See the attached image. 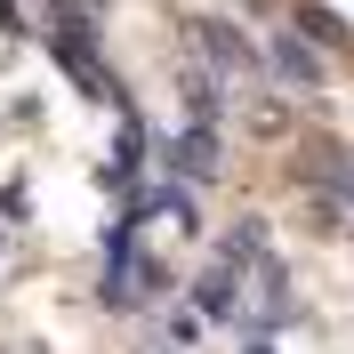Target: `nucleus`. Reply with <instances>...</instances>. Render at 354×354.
Masks as SVG:
<instances>
[{
    "label": "nucleus",
    "mask_w": 354,
    "mask_h": 354,
    "mask_svg": "<svg viewBox=\"0 0 354 354\" xmlns=\"http://www.w3.org/2000/svg\"><path fill=\"white\" fill-rule=\"evenodd\" d=\"M121 48L177 161L282 258L354 354V105L225 57L169 0H121Z\"/></svg>",
    "instance_id": "2"
},
{
    "label": "nucleus",
    "mask_w": 354,
    "mask_h": 354,
    "mask_svg": "<svg viewBox=\"0 0 354 354\" xmlns=\"http://www.w3.org/2000/svg\"><path fill=\"white\" fill-rule=\"evenodd\" d=\"M169 8L225 57L354 105V0H169Z\"/></svg>",
    "instance_id": "3"
},
{
    "label": "nucleus",
    "mask_w": 354,
    "mask_h": 354,
    "mask_svg": "<svg viewBox=\"0 0 354 354\" xmlns=\"http://www.w3.org/2000/svg\"><path fill=\"white\" fill-rule=\"evenodd\" d=\"M113 8L0 0V354H242L209 201Z\"/></svg>",
    "instance_id": "1"
}]
</instances>
